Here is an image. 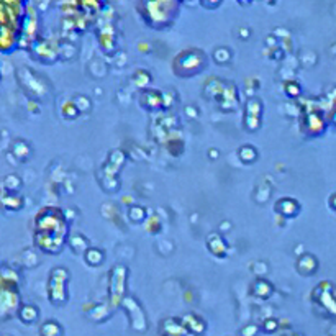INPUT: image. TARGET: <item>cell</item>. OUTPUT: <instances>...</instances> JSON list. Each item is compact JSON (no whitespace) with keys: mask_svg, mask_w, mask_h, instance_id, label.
I'll return each instance as SVG.
<instances>
[{"mask_svg":"<svg viewBox=\"0 0 336 336\" xmlns=\"http://www.w3.org/2000/svg\"><path fill=\"white\" fill-rule=\"evenodd\" d=\"M211 155V159H217L218 158V151L217 149H208V156Z\"/></svg>","mask_w":336,"mask_h":336,"instance_id":"f907efd6","label":"cell"},{"mask_svg":"<svg viewBox=\"0 0 336 336\" xmlns=\"http://www.w3.org/2000/svg\"><path fill=\"white\" fill-rule=\"evenodd\" d=\"M69 269L63 266H57L51 269L49 279H48V298L49 302L56 307H63L69 300Z\"/></svg>","mask_w":336,"mask_h":336,"instance_id":"8992f818","label":"cell"},{"mask_svg":"<svg viewBox=\"0 0 336 336\" xmlns=\"http://www.w3.org/2000/svg\"><path fill=\"white\" fill-rule=\"evenodd\" d=\"M258 149L253 144H241L238 148V158L243 164H253L258 161Z\"/></svg>","mask_w":336,"mask_h":336,"instance_id":"f546056e","label":"cell"},{"mask_svg":"<svg viewBox=\"0 0 336 336\" xmlns=\"http://www.w3.org/2000/svg\"><path fill=\"white\" fill-rule=\"evenodd\" d=\"M231 228V223L230 222H222L220 226H218V231H226Z\"/></svg>","mask_w":336,"mask_h":336,"instance_id":"bcb514c9","label":"cell"},{"mask_svg":"<svg viewBox=\"0 0 336 336\" xmlns=\"http://www.w3.org/2000/svg\"><path fill=\"white\" fill-rule=\"evenodd\" d=\"M208 64V54L200 48H187L172 59V72L177 77L191 79L202 71H205Z\"/></svg>","mask_w":336,"mask_h":336,"instance_id":"5b68a950","label":"cell"},{"mask_svg":"<svg viewBox=\"0 0 336 336\" xmlns=\"http://www.w3.org/2000/svg\"><path fill=\"white\" fill-rule=\"evenodd\" d=\"M72 102H74V105L77 107V110H79L80 113L89 112L90 108H92V102H90V99L87 97V96H84V94H79V96H74V97H72Z\"/></svg>","mask_w":336,"mask_h":336,"instance_id":"e575fe53","label":"cell"},{"mask_svg":"<svg viewBox=\"0 0 336 336\" xmlns=\"http://www.w3.org/2000/svg\"><path fill=\"white\" fill-rule=\"evenodd\" d=\"M250 292L253 297L261 298V300H267V298L274 294V286L266 279V277H256V281L251 284Z\"/></svg>","mask_w":336,"mask_h":336,"instance_id":"603a6c76","label":"cell"},{"mask_svg":"<svg viewBox=\"0 0 336 336\" xmlns=\"http://www.w3.org/2000/svg\"><path fill=\"white\" fill-rule=\"evenodd\" d=\"M21 186H23V182H21L18 174L10 172L2 179V191L5 192H17L21 189Z\"/></svg>","mask_w":336,"mask_h":336,"instance_id":"4dcf8cb0","label":"cell"},{"mask_svg":"<svg viewBox=\"0 0 336 336\" xmlns=\"http://www.w3.org/2000/svg\"><path fill=\"white\" fill-rule=\"evenodd\" d=\"M140 105L149 112H156L164 107V96L163 90L156 89H143L140 94Z\"/></svg>","mask_w":336,"mask_h":336,"instance_id":"9a60e30c","label":"cell"},{"mask_svg":"<svg viewBox=\"0 0 336 336\" xmlns=\"http://www.w3.org/2000/svg\"><path fill=\"white\" fill-rule=\"evenodd\" d=\"M25 12L23 2H0V48L4 54L20 46Z\"/></svg>","mask_w":336,"mask_h":336,"instance_id":"7a4b0ae2","label":"cell"},{"mask_svg":"<svg viewBox=\"0 0 336 336\" xmlns=\"http://www.w3.org/2000/svg\"><path fill=\"white\" fill-rule=\"evenodd\" d=\"M312 302L325 317L336 318V286L330 281H321L312 292Z\"/></svg>","mask_w":336,"mask_h":336,"instance_id":"52a82bcc","label":"cell"},{"mask_svg":"<svg viewBox=\"0 0 336 336\" xmlns=\"http://www.w3.org/2000/svg\"><path fill=\"white\" fill-rule=\"evenodd\" d=\"M251 271L254 272V276H258V277H262V276H266V274H267L269 267H267V264H266V262H262V261H258V262H254V264L251 266Z\"/></svg>","mask_w":336,"mask_h":336,"instance_id":"7bdbcfd3","label":"cell"},{"mask_svg":"<svg viewBox=\"0 0 336 336\" xmlns=\"http://www.w3.org/2000/svg\"><path fill=\"white\" fill-rule=\"evenodd\" d=\"M184 112H186V115L189 116V118H197V116H199V108H194L192 105H187L184 108Z\"/></svg>","mask_w":336,"mask_h":336,"instance_id":"ee69618b","label":"cell"},{"mask_svg":"<svg viewBox=\"0 0 336 336\" xmlns=\"http://www.w3.org/2000/svg\"><path fill=\"white\" fill-rule=\"evenodd\" d=\"M127 161V155L123 152V149H112L108 152V159L107 163L102 166V172L104 174H108V176H116V174L120 172L121 166L125 164Z\"/></svg>","mask_w":336,"mask_h":336,"instance_id":"d6986e66","label":"cell"},{"mask_svg":"<svg viewBox=\"0 0 336 336\" xmlns=\"http://www.w3.org/2000/svg\"><path fill=\"white\" fill-rule=\"evenodd\" d=\"M10 155L18 161H26L32 156V144L23 138H15L10 144Z\"/></svg>","mask_w":336,"mask_h":336,"instance_id":"cb8c5ba5","label":"cell"},{"mask_svg":"<svg viewBox=\"0 0 336 336\" xmlns=\"http://www.w3.org/2000/svg\"><path fill=\"white\" fill-rule=\"evenodd\" d=\"M262 112L264 104L259 97H250L245 102L243 108V127L248 133H254L262 125Z\"/></svg>","mask_w":336,"mask_h":336,"instance_id":"8fae6325","label":"cell"},{"mask_svg":"<svg viewBox=\"0 0 336 336\" xmlns=\"http://www.w3.org/2000/svg\"><path fill=\"white\" fill-rule=\"evenodd\" d=\"M239 35H241V38H246L248 35H251V32H250V30H246V28H241V30H239Z\"/></svg>","mask_w":336,"mask_h":336,"instance_id":"c3c4849f","label":"cell"},{"mask_svg":"<svg viewBox=\"0 0 336 336\" xmlns=\"http://www.w3.org/2000/svg\"><path fill=\"white\" fill-rule=\"evenodd\" d=\"M127 213H128L130 222H133V223L146 222V217H148V213H146V208L141 207V205H130Z\"/></svg>","mask_w":336,"mask_h":336,"instance_id":"d6a6232c","label":"cell"},{"mask_svg":"<svg viewBox=\"0 0 336 336\" xmlns=\"http://www.w3.org/2000/svg\"><path fill=\"white\" fill-rule=\"evenodd\" d=\"M261 330L264 331V333H267V334L276 333L277 330H279V321H277L276 318H272V317H267L264 321H262Z\"/></svg>","mask_w":336,"mask_h":336,"instance_id":"ab89813d","label":"cell"},{"mask_svg":"<svg viewBox=\"0 0 336 336\" xmlns=\"http://www.w3.org/2000/svg\"><path fill=\"white\" fill-rule=\"evenodd\" d=\"M274 210L277 215H281L282 218L289 220V218L298 217V213H300V210H302V205L295 197H281V199L276 200Z\"/></svg>","mask_w":336,"mask_h":336,"instance_id":"5bb4252c","label":"cell"},{"mask_svg":"<svg viewBox=\"0 0 336 336\" xmlns=\"http://www.w3.org/2000/svg\"><path fill=\"white\" fill-rule=\"evenodd\" d=\"M136 10L140 13L141 20L152 30H166L174 25L179 10L180 2L176 0H158V2H141L136 4Z\"/></svg>","mask_w":336,"mask_h":336,"instance_id":"3957f363","label":"cell"},{"mask_svg":"<svg viewBox=\"0 0 336 336\" xmlns=\"http://www.w3.org/2000/svg\"><path fill=\"white\" fill-rule=\"evenodd\" d=\"M17 317L20 318L21 323L33 325L40 318V309L35 303H21L20 310L17 313Z\"/></svg>","mask_w":336,"mask_h":336,"instance_id":"d4e9b609","label":"cell"},{"mask_svg":"<svg viewBox=\"0 0 336 336\" xmlns=\"http://www.w3.org/2000/svg\"><path fill=\"white\" fill-rule=\"evenodd\" d=\"M180 320H182V325L186 326V330L189 333L202 336L203 333L207 331V321L203 320L200 315H195V313H186V315L182 317Z\"/></svg>","mask_w":336,"mask_h":336,"instance_id":"7402d4cb","label":"cell"},{"mask_svg":"<svg viewBox=\"0 0 336 336\" xmlns=\"http://www.w3.org/2000/svg\"><path fill=\"white\" fill-rule=\"evenodd\" d=\"M294 336H305V334H302V333H295Z\"/></svg>","mask_w":336,"mask_h":336,"instance_id":"816d5d0a","label":"cell"},{"mask_svg":"<svg viewBox=\"0 0 336 336\" xmlns=\"http://www.w3.org/2000/svg\"><path fill=\"white\" fill-rule=\"evenodd\" d=\"M127 281H128V267L125 264H121V262H116L110 269V272H108V302H110L113 309L120 307L123 298H125Z\"/></svg>","mask_w":336,"mask_h":336,"instance_id":"ba28073f","label":"cell"},{"mask_svg":"<svg viewBox=\"0 0 336 336\" xmlns=\"http://www.w3.org/2000/svg\"><path fill=\"white\" fill-rule=\"evenodd\" d=\"M17 82L30 99L36 102H46L53 94V85L46 76L40 74L28 66H20L15 71Z\"/></svg>","mask_w":336,"mask_h":336,"instance_id":"277c9868","label":"cell"},{"mask_svg":"<svg viewBox=\"0 0 336 336\" xmlns=\"http://www.w3.org/2000/svg\"><path fill=\"white\" fill-rule=\"evenodd\" d=\"M97 38H99V43L100 46L104 48L108 54H113L115 51V30L112 28V23L110 21H104L102 25L97 26Z\"/></svg>","mask_w":336,"mask_h":336,"instance_id":"e0dca14e","label":"cell"},{"mask_svg":"<svg viewBox=\"0 0 336 336\" xmlns=\"http://www.w3.org/2000/svg\"><path fill=\"white\" fill-rule=\"evenodd\" d=\"M231 49L228 46H217L213 49V53H211V59H213L217 64H228L231 61Z\"/></svg>","mask_w":336,"mask_h":336,"instance_id":"1f68e13d","label":"cell"},{"mask_svg":"<svg viewBox=\"0 0 336 336\" xmlns=\"http://www.w3.org/2000/svg\"><path fill=\"white\" fill-rule=\"evenodd\" d=\"M295 269H297L298 274H302L305 277L313 276L318 271V259H317V256H313V254H310V253L300 254V256L297 258Z\"/></svg>","mask_w":336,"mask_h":336,"instance_id":"44dd1931","label":"cell"},{"mask_svg":"<svg viewBox=\"0 0 336 336\" xmlns=\"http://www.w3.org/2000/svg\"><path fill=\"white\" fill-rule=\"evenodd\" d=\"M284 92H286V96L289 99H297V97L302 96V87H300V84L297 82V80L290 79V80H287L286 84H284Z\"/></svg>","mask_w":336,"mask_h":336,"instance_id":"836d02e7","label":"cell"},{"mask_svg":"<svg viewBox=\"0 0 336 336\" xmlns=\"http://www.w3.org/2000/svg\"><path fill=\"white\" fill-rule=\"evenodd\" d=\"M113 307L110 302H100V303H92L85 307V315L89 320L96 321V323H102L112 317Z\"/></svg>","mask_w":336,"mask_h":336,"instance_id":"ac0fdd59","label":"cell"},{"mask_svg":"<svg viewBox=\"0 0 336 336\" xmlns=\"http://www.w3.org/2000/svg\"><path fill=\"white\" fill-rule=\"evenodd\" d=\"M104 174V172H102ZM102 187L105 189L107 192H116L120 189V179L116 176H108V174H105V179L100 180Z\"/></svg>","mask_w":336,"mask_h":336,"instance_id":"8d00e7d4","label":"cell"},{"mask_svg":"<svg viewBox=\"0 0 336 336\" xmlns=\"http://www.w3.org/2000/svg\"><path fill=\"white\" fill-rule=\"evenodd\" d=\"M21 258H23V264L26 267H35L36 264H38V256H36L35 250H23Z\"/></svg>","mask_w":336,"mask_h":336,"instance_id":"f35d334b","label":"cell"},{"mask_svg":"<svg viewBox=\"0 0 336 336\" xmlns=\"http://www.w3.org/2000/svg\"><path fill=\"white\" fill-rule=\"evenodd\" d=\"M68 246H69L76 254H77V253H82V254H84V253L90 248L89 239H87V238L82 235V233H72V235L69 236Z\"/></svg>","mask_w":336,"mask_h":336,"instance_id":"f1b7e54d","label":"cell"},{"mask_svg":"<svg viewBox=\"0 0 336 336\" xmlns=\"http://www.w3.org/2000/svg\"><path fill=\"white\" fill-rule=\"evenodd\" d=\"M271 194H272V187L271 186H269L266 191H262V184H258L256 189H254V192H253V197H254V200H256L258 203H264V202L269 200Z\"/></svg>","mask_w":336,"mask_h":336,"instance_id":"74e56055","label":"cell"},{"mask_svg":"<svg viewBox=\"0 0 336 336\" xmlns=\"http://www.w3.org/2000/svg\"><path fill=\"white\" fill-rule=\"evenodd\" d=\"M330 125V120L325 118L321 110L312 108V110H305L300 118V130L307 138H317L325 133L326 127Z\"/></svg>","mask_w":336,"mask_h":336,"instance_id":"30bf717a","label":"cell"},{"mask_svg":"<svg viewBox=\"0 0 336 336\" xmlns=\"http://www.w3.org/2000/svg\"><path fill=\"white\" fill-rule=\"evenodd\" d=\"M2 205H4L5 210L18 211V210L23 208L25 200H23V197L18 195L17 192H5V191H2Z\"/></svg>","mask_w":336,"mask_h":336,"instance_id":"484cf974","label":"cell"},{"mask_svg":"<svg viewBox=\"0 0 336 336\" xmlns=\"http://www.w3.org/2000/svg\"><path fill=\"white\" fill-rule=\"evenodd\" d=\"M202 5H203V7H207V9H217V7H220V2H217V4H207V2H202Z\"/></svg>","mask_w":336,"mask_h":336,"instance_id":"7dc6e473","label":"cell"},{"mask_svg":"<svg viewBox=\"0 0 336 336\" xmlns=\"http://www.w3.org/2000/svg\"><path fill=\"white\" fill-rule=\"evenodd\" d=\"M84 261L87 262V266L97 267L105 261V251L100 250L97 246H90L89 250L84 253Z\"/></svg>","mask_w":336,"mask_h":336,"instance_id":"83f0119b","label":"cell"},{"mask_svg":"<svg viewBox=\"0 0 336 336\" xmlns=\"http://www.w3.org/2000/svg\"><path fill=\"white\" fill-rule=\"evenodd\" d=\"M38 334L40 336H63L64 330H63V325L57 320H45L40 325Z\"/></svg>","mask_w":336,"mask_h":336,"instance_id":"4316f807","label":"cell"},{"mask_svg":"<svg viewBox=\"0 0 336 336\" xmlns=\"http://www.w3.org/2000/svg\"><path fill=\"white\" fill-rule=\"evenodd\" d=\"M68 213L59 207H45L35 217L33 243L46 254H59L69 241Z\"/></svg>","mask_w":336,"mask_h":336,"instance_id":"6da1fadb","label":"cell"},{"mask_svg":"<svg viewBox=\"0 0 336 336\" xmlns=\"http://www.w3.org/2000/svg\"><path fill=\"white\" fill-rule=\"evenodd\" d=\"M328 207H330L333 211H336V192H333L328 199Z\"/></svg>","mask_w":336,"mask_h":336,"instance_id":"f6af8a7d","label":"cell"},{"mask_svg":"<svg viewBox=\"0 0 336 336\" xmlns=\"http://www.w3.org/2000/svg\"><path fill=\"white\" fill-rule=\"evenodd\" d=\"M207 248H208V251L218 259L226 258V254H228V250H230L228 243H226V239L223 238V235L220 231L208 233L207 235Z\"/></svg>","mask_w":336,"mask_h":336,"instance_id":"2e32d148","label":"cell"},{"mask_svg":"<svg viewBox=\"0 0 336 336\" xmlns=\"http://www.w3.org/2000/svg\"><path fill=\"white\" fill-rule=\"evenodd\" d=\"M4 336H12V334H4Z\"/></svg>","mask_w":336,"mask_h":336,"instance_id":"f5cc1de1","label":"cell"},{"mask_svg":"<svg viewBox=\"0 0 336 336\" xmlns=\"http://www.w3.org/2000/svg\"><path fill=\"white\" fill-rule=\"evenodd\" d=\"M226 84L228 82H225L220 77H210L207 82L203 84V97L208 100H215L218 104V100H220L225 94Z\"/></svg>","mask_w":336,"mask_h":336,"instance_id":"ffe728a7","label":"cell"},{"mask_svg":"<svg viewBox=\"0 0 336 336\" xmlns=\"http://www.w3.org/2000/svg\"><path fill=\"white\" fill-rule=\"evenodd\" d=\"M259 331H261V328H259L258 325H254V323H248V325H245L243 328H241L239 334H241V336H258V334H259Z\"/></svg>","mask_w":336,"mask_h":336,"instance_id":"b9f144b4","label":"cell"},{"mask_svg":"<svg viewBox=\"0 0 336 336\" xmlns=\"http://www.w3.org/2000/svg\"><path fill=\"white\" fill-rule=\"evenodd\" d=\"M32 56L35 59H38L40 63H56L59 59V49H57V43L53 41H48V40H43L40 38L38 41H35L32 48Z\"/></svg>","mask_w":336,"mask_h":336,"instance_id":"4fadbf2b","label":"cell"},{"mask_svg":"<svg viewBox=\"0 0 336 336\" xmlns=\"http://www.w3.org/2000/svg\"><path fill=\"white\" fill-rule=\"evenodd\" d=\"M330 123L336 128V110H334V112L331 113V116H330Z\"/></svg>","mask_w":336,"mask_h":336,"instance_id":"681fc988","label":"cell"},{"mask_svg":"<svg viewBox=\"0 0 336 336\" xmlns=\"http://www.w3.org/2000/svg\"><path fill=\"white\" fill-rule=\"evenodd\" d=\"M131 80H133V82H135L138 87H141V89H146V85L151 82V76H149L148 71L138 69L135 74H133V77H131Z\"/></svg>","mask_w":336,"mask_h":336,"instance_id":"d590c367","label":"cell"},{"mask_svg":"<svg viewBox=\"0 0 336 336\" xmlns=\"http://www.w3.org/2000/svg\"><path fill=\"white\" fill-rule=\"evenodd\" d=\"M121 309L128 313L130 325L135 331L143 333L148 330V320H146V313L143 310L141 303L136 300L135 297H125L121 302Z\"/></svg>","mask_w":336,"mask_h":336,"instance_id":"7c38bea8","label":"cell"},{"mask_svg":"<svg viewBox=\"0 0 336 336\" xmlns=\"http://www.w3.org/2000/svg\"><path fill=\"white\" fill-rule=\"evenodd\" d=\"M18 287V282L0 279V313H2V320H9L13 313H18L21 307Z\"/></svg>","mask_w":336,"mask_h":336,"instance_id":"9c48e42d","label":"cell"},{"mask_svg":"<svg viewBox=\"0 0 336 336\" xmlns=\"http://www.w3.org/2000/svg\"><path fill=\"white\" fill-rule=\"evenodd\" d=\"M77 113H80V112L77 110V107L74 105V102H72V100L68 102V104H64V107H63V115L66 116V118H69V120L76 118Z\"/></svg>","mask_w":336,"mask_h":336,"instance_id":"60d3db41","label":"cell"}]
</instances>
